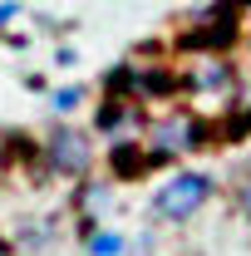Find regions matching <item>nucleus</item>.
<instances>
[{
	"instance_id": "nucleus-10",
	"label": "nucleus",
	"mask_w": 251,
	"mask_h": 256,
	"mask_svg": "<svg viewBox=\"0 0 251 256\" xmlns=\"http://www.w3.org/2000/svg\"><path fill=\"white\" fill-rule=\"evenodd\" d=\"M236 207H242V217L251 222V178L242 172V182H236Z\"/></svg>"
},
{
	"instance_id": "nucleus-6",
	"label": "nucleus",
	"mask_w": 251,
	"mask_h": 256,
	"mask_svg": "<svg viewBox=\"0 0 251 256\" xmlns=\"http://www.w3.org/2000/svg\"><path fill=\"white\" fill-rule=\"evenodd\" d=\"M143 104L138 98H118V94H104L94 108V128L98 133H108L114 143H124V138H133V133H143Z\"/></svg>"
},
{
	"instance_id": "nucleus-8",
	"label": "nucleus",
	"mask_w": 251,
	"mask_h": 256,
	"mask_svg": "<svg viewBox=\"0 0 251 256\" xmlns=\"http://www.w3.org/2000/svg\"><path fill=\"white\" fill-rule=\"evenodd\" d=\"M79 104H84V89H79V84H60V89L50 94V108H54V114H74Z\"/></svg>"
},
{
	"instance_id": "nucleus-3",
	"label": "nucleus",
	"mask_w": 251,
	"mask_h": 256,
	"mask_svg": "<svg viewBox=\"0 0 251 256\" xmlns=\"http://www.w3.org/2000/svg\"><path fill=\"white\" fill-rule=\"evenodd\" d=\"M44 162H50V172H60V178H84L89 168H94V143H89V133L74 124H54L44 133Z\"/></svg>"
},
{
	"instance_id": "nucleus-1",
	"label": "nucleus",
	"mask_w": 251,
	"mask_h": 256,
	"mask_svg": "<svg viewBox=\"0 0 251 256\" xmlns=\"http://www.w3.org/2000/svg\"><path fill=\"white\" fill-rule=\"evenodd\" d=\"M236 34H242V10L232 0H202L182 20V44L178 50H188V54H222Z\"/></svg>"
},
{
	"instance_id": "nucleus-11",
	"label": "nucleus",
	"mask_w": 251,
	"mask_h": 256,
	"mask_svg": "<svg viewBox=\"0 0 251 256\" xmlns=\"http://www.w3.org/2000/svg\"><path fill=\"white\" fill-rule=\"evenodd\" d=\"M20 20V0H0V30H10Z\"/></svg>"
},
{
	"instance_id": "nucleus-9",
	"label": "nucleus",
	"mask_w": 251,
	"mask_h": 256,
	"mask_svg": "<svg viewBox=\"0 0 251 256\" xmlns=\"http://www.w3.org/2000/svg\"><path fill=\"white\" fill-rule=\"evenodd\" d=\"M89 256H124V236L118 232H94L89 236Z\"/></svg>"
},
{
	"instance_id": "nucleus-4",
	"label": "nucleus",
	"mask_w": 251,
	"mask_h": 256,
	"mask_svg": "<svg viewBox=\"0 0 251 256\" xmlns=\"http://www.w3.org/2000/svg\"><path fill=\"white\" fill-rule=\"evenodd\" d=\"M202 124L192 114H168V118H153L148 124V153L153 162H168V158H182L192 148H202Z\"/></svg>"
},
{
	"instance_id": "nucleus-5",
	"label": "nucleus",
	"mask_w": 251,
	"mask_h": 256,
	"mask_svg": "<svg viewBox=\"0 0 251 256\" xmlns=\"http://www.w3.org/2000/svg\"><path fill=\"white\" fill-rule=\"evenodd\" d=\"M178 74H182V89L192 94H232V84H236V69L222 54H188Z\"/></svg>"
},
{
	"instance_id": "nucleus-13",
	"label": "nucleus",
	"mask_w": 251,
	"mask_h": 256,
	"mask_svg": "<svg viewBox=\"0 0 251 256\" xmlns=\"http://www.w3.org/2000/svg\"><path fill=\"white\" fill-rule=\"evenodd\" d=\"M246 178H251V158H246Z\"/></svg>"
},
{
	"instance_id": "nucleus-14",
	"label": "nucleus",
	"mask_w": 251,
	"mask_h": 256,
	"mask_svg": "<svg viewBox=\"0 0 251 256\" xmlns=\"http://www.w3.org/2000/svg\"><path fill=\"white\" fill-rule=\"evenodd\" d=\"M0 162H5V153H0Z\"/></svg>"
},
{
	"instance_id": "nucleus-12",
	"label": "nucleus",
	"mask_w": 251,
	"mask_h": 256,
	"mask_svg": "<svg viewBox=\"0 0 251 256\" xmlns=\"http://www.w3.org/2000/svg\"><path fill=\"white\" fill-rule=\"evenodd\" d=\"M0 256H10V246H5V242H0Z\"/></svg>"
},
{
	"instance_id": "nucleus-7",
	"label": "nucleus",
	"mask_w": 251,
	"mask_h": 256,
	"mask_svg": "<svg viewBox=\"0 0 251 256\" xmlns=\"http://www.w3.org/2000/svg\"><path fill=\"white\" fill-rule=\"evenodd\" d=\"M108 162H114V172H118V178H143V172L153 168V153H148V143H143V138H124V143H114V148H108Z\"/></svg>"
},
{
	"instance_id": "nucleus-2",
	"label": "nucleus",
	"mask_w": 251,
	"mask_h": 256,
	"mask_svg": "<svg viewBox=\"0 0 251 256\" xmlns=\"http://www.w3.org/2000/svg\"><path fill=\"white\" fill-rule=\"evenodd\" d=\"M212 192H217V182H212V172H197V168H188V172H172L162 188L153 192V217L158 222H192L207 202H212Z\"/></svg>"
}]
</instances>
